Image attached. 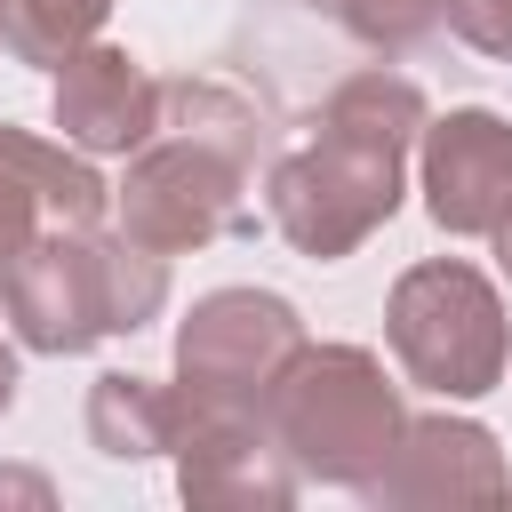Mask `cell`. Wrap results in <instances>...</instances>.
I'll return each mask as SVG.
<instances>
[{
    "instance_id": "cell-1",
    "label": "cell",
    "mask_w": 512,
    "mask_h": 512,
    "mask_svg": "<svg viewBox=\"0 0 512 512\" xmlns=\"http://www.w3.org/2000/svg\"><path fill=\"white\" fill-rule=\"evenodd\" d=\"M424 88L400 80V72H352L328 112H320V136L304 152H280L272 160V224L296 256H352L368 232L392 224L400 208V176H408V152L424 136Z\"/></svg>"
},
{
    "instance_id": "cell-2",
    "label": "cell",
    "mask_w": 512,
    "mask_h": 512,
    "mask_svg": "<svg viewBox=\"0 0 512 512\" xmlns=\"http://www.w3.org/2000/svg\"><path fill=\"white\" fill-rule=\"evenodd\" d=\"M0 304L16 344L72 360L96 336H136L168 304V256L128 232H40L0 264Z\"/></svg>"
},
{
    "instance_id": "cell-3",
    "label": "cell",
    "mask_w": 512,
    "mask_h": 512,
    "mask_svg": "<svg viewBox=\"0 0 512 512\" xmlns=\"http://www.w3.org/2000/svg\"><path fill=\"white\" fill-rule=\"evenodd\" d=\"M264 424L288 448L296 480H328V488H368L384 472V456L400 448V384L384 376L376 352L360 344H296L288 368L264 392Z\"/></svg>"
},
{
    "instance_id": "cell-4",
    "label": "cell",
    "mask_w": 512,
    "mask_h": 512,
    "mask_svg": "<svg viewBox=\"0 0 512 512\" xmlns=\"http://www.w3.org/2000/svg\"><path fill=\"white\" fill-rule=\"evenodd\" d=\"M384 336H392V360L416 392H440V400H480L504 384L512 368V328H504V296L456 264V256H432V264H408L392 280V304H384Z\"/></svg>"
},
{
    "instance_id": "cell-5",
    "label": "cell",
    "mask_w": 512,
    "mask_h": 512,
    "mask_svg": "<svg viewBox=\"0 0 512 512\" xmlns=\"http://www.w3.org/2000/svg\"><path fill=\"white\" fill-rule=\"evenodd\" d=\"M168 456H176V496L200 512H280L296 496V464L256 400L168 384Z\"/></svg>"
},
{
    "instance_id": "cell-6",
    "label": "cell",
    "mask_w": 512,
    "mask_h": 512,
    "mask_svg": "<svg viewBox=\"0 0 512 512\" xmlns=\"http://www.w3.org/2000/svg\"><path fill=\"white\" fill-rule=\"evenodd\" d=\"M240 184H248V168H240L232 152L168 128V136L136 144V160H128L120 232L144 240V248H160V256H192V248H208L216 232H240V224H248Z\"/></svg>"
},
{
    "instance_id": "cell-7",
    "label": "cell",
    "mask_w": 512,
    "mask_h": 512,
    "mask_svg": "<svg viewBox=\"0 0 512 512\" xmlns=\"http://www.w3.org/2000/svg\"><path fill=\"white\" fill-rule=\"evenodd\" d=\"M296 344H304V320H296L288 296H272V288H216L176 328V384L264 408V392H272V376L288 368Z\"/></svg>"
},
{
    "instance_id": "cell-8",
    "label": "cell",
    "mask_w": 512,
    "mask_h": 512,
    "mask_svg": "<svg viewBox=\"0 0 512 512\" xmlns=\"http://www.w3.org/2000/svg\"><path fill=\"white\" fill-rule=\"evenodd\" d=\"M416 168H424V208H432L440 232L488 240L512 216V120L504 112L464 104L448 120H424Z\"/></svg>"
},
{
    "instance_id": "cell-9",
    "label": "cell",
    "mask_w": 512,
    "mask_h": 512,
    "mask_svg": "<svg viewBox=\"0 0 512 512\" xmlns=\"http://www.w3.org/2000/svg\"><path fill=\"white\" fill-rule=\"evenodd\" d=\"M376 504L408 512H472V504H512V472L496 456V432L472 416H416L400 424V448L368 480Z\"/></svg>"
},
{
    "instance_id": "cell-10",
    "label": "cell",
    "mask_w": 512,
    "mask_h": 512,
    "mask_svg": "<svg viewBox=\"0 0 512 512\" xmlns=\"http://www.w3.org/2000/svg\"><path fill=\"white\" fill-rule=\"evenodd\" d=\"M104 176L64 152V144H40L24 128L0 120V264L16 248H32L40 232H88L104 224Z\"/></svg>"
},
{
    "instance_id": "cell-11",
    "label": "cell",
    "mask_w": 512,
    "mask_h": 512,
    "mask_svg": "<svg viewBox=\"0 0 512 512\" xmlns=\"http://www.w3.org/2000/svg\"><path fill=\"white\" fill-rule=\"evenodd\" d=\"M56 128L80 152H136L160 136V80L128 48L88 40L56 64Z\"/></svg>"
},
{
    "instance_id": "cell-12",
    "label": "cell",
    "mask_w": 512,
    "mask_h": 512,
    "mask_svg": "<svg viewBox=\"0 0 512 512\" xmlns=\"http://www.w3.org/2000/svg\"><path fill=\"white\" fill-rule=\"evenodd\" d=\"M160 128H184V136L232 152L248 176L280 160V152H272V120H264L240 88H224V80H160Z\"/></svg>"
},
{
    "instance_id": "cell-13",
    "label": "cell",
    "mask_w": 512,
    "mask_h": 512,
    "mask_svg": "<svg viewBox=\"0 0 512 512\" xmlns=\"http://www.w3.org/2000/svg\"><path fill=\"white\" fill-rule=\"evenodd\" d=\"M88 440H96L112 464L160 456V448H168V384L128 376V368L96 376V392H88Z\"/></svg>"
},
{
    "instance_id": "cell-14",
    "label": "cell",
    "mask_w": 512,
    "mask_h": 512,
    "mask_svg": "<svg viewBox=\"0 0 512 512\" xmlns=\"http://www.w3.org/2000/svg\"><path fill=\"white\" fill-rule=\"evenodd\" d=\"M112 0H0V48L16 64H64L104 32Z\"/></svg>"
},
{
    "instance_id": "cell-15",
    "label": "cell",
    "mask_w": 512,
    "mask_h": 512,
    "mask_svg": "<svg viewBox=\"0 0 512 512\" xmlns=\"http://www.w3.org/2000/svg\"><path fill=\"white\" fill-rule=\"evenodd\" d=\"M448 24V0H344V32L376 56H408Z\"/></svg>"
},
{
    "instance_id": "cell-16",
    "label": "cell",
    "mask_w": 512,
    "mask_h": 512,
    "mask_svg": "<svg viewBox=\"0 0 512 512\" xmlns=\"http://www.w3.org/2000/svg\"><path fill=\"white\" fill-rule=\"evenodd\" d=\"M448 32H456L464 48L512 64V0H448Z\"/></svg>"
},
{
    "instance_id": "cell-17",
    "label": "cell",
    "mask_w": 512,
    "mask_h": 512,
    "mask_svg": "<svg viewBox=\"0 0 512 512\" xmlns=\"http://www.w3.org/2000/svg\"><path fill=\"white\" fill-rule=\"evenodd\" d=\"M0 496H32V504H48V488H40V480H24V472H0Z\"/></svg>"
},
{
    "instance_id": "cell-18",
    "label": "cell",
    "mask_w": 512,
    "mask_h": 512,
    "mask_svg": "<svg viewBox=\"0 0 512 512\" xmlns=\"http://www.w3.org/2000/svg\"><path fill=\"white\" fill-rule=\"evenodd\" d=\"M8 408H16V352L0 344V416H8Z\"/></svg>"
},
{
    "instance_id": "cell-19",
    "label": "cell",
    "mask_w": 512,
    "mask_h": 512,
    "mask_svg": "<svg viewBox=\"0 0 512 512\" xmlns=\"http://www.w3.org/2000/svg\"><path fill=\"white\" fill-rule=\"evenodd\" d=\"M488 240H496V264H504V280H512V216H504V224H496Z\"/></svg>"
}]
</instances>
